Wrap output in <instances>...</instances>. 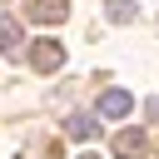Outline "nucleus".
Listing matches in <instances>:
<instances>
[{
  "label": "nucleus",
  "mask_w": 159,
  "mask_h": 159,
  "mask_svg": "<svg viewBox=\"0 0 159 159\" xmlns=\"http://www.w3.org/2000/svg\"><path fill=\"white\" fill-rule=\"evenodd\" d=\"M30 65H35L40 75H55V70L65 65V45H60V40H35V45H30Z\"/></svg>",
  "instance_id": "f257e3e1"
},
{
  "label": "nucleus",
  "mask_w": 159,
  "mask_h": 159,
  "mask_svg": "<svg viewBox=\"0 0 159 159\" xmlns=\"http://www.w3.org/2000/svg\"><path fill=\"white\" fill-rule=\"evenodd\" d=\"M149 154V134L144 129H119L114 134V159H144Z\"/></svg>",
  "instance_id": "f03ea898"
},
{
  "label": "nucleus",
  "mask_w": 159,
  "mask_h": 159,
  "mask_svg": "<svg viewBox=\"0 0 159 159\" xmlns=\"http://www.w3.org/2000/svg\"><path fill=\"white\" fill-rule=\"evenodd\" d=\"M30 20H40V25H65V20H70V0H30Z\"/></svg>",
  "instance_id": "7ed1b4c3"
},
{
  "label": "nucleus",
  "mask_w": 159,
  "mask_h": 159,
  "mask_svg": "<svg viewBox=\"0 0 159 159\" xmlns=\"http://www.w3.org/2000/svg\"><path fill=\"white\" fill-rule=\"evenodd\" d=\"M129 109H134L129 89H104V94H99V114H104V119H124Z\"/></svg>",
  "instance_id": "20e7f679"
},
{
  "label": "nucleus",
  "mask_w": 159,
  "mask_h": 159,
  "mask_svg": "<svg viewBox=\"0 0 159 159\" xmlns=\"http://www.w3.org/2000/svg\"><path fill=\"white\" fill-rule=\"evenodd\" d=\"M65 134L80 139V144H89V139H99V119H89V114H70V119H65Z\"/></svg>",
  "instance_id": "39448f33"
},
{
  "label": "nucleus",
  "mask_w": 159,
  "mask_h": 159,
  "mask_svg": "<svg viewBox=\"0 0 159 159\" xmlns=\"http://www.w3.org/2000/svg\"><path fill=\"white\" fill-rule=\"evenodd\" d=\"M15 50H20V20L0 15V55H15Z\"/></svg>",
  "instance_id": "423d86ee"
},
{
  "label": "nucleus",
  "mask_w": 159,
  "mask_h": 159,
  "mask_svg": "<svg viewBox=\"0 0 159 159\" xmlns=\"http://www.w3.org/2000/svg\"><path fill=\"white\" fill-rule=\"evenodd\" d=\"M104 15H109L114 25H129L139 10H134V0H109V5H104Z\"/></svg>",
  "instance_id": "0eeeda50"
},
{
  "label": "nucleus",
  "mask_w": 159,
  "mask_h": 159,
  "mask_svg": "<svg viewBox=\"0 0 159 159\" xmlns=\"http://www.w3.org/2000/svg\"><path fill=\"white\" fill-rule=\"evenodd\" d=\"M144 114H149V119H159V94H149V99H144Z\"/></svg>",
  "instance_id": "6e6552de"
},
{
  "label": "nucleus",
  "mask_w": 159,
  "mask_h": 159,
  "mask_svg": "<svg viewBox=\"0 0 159 159\" xmlns=\"http://www.w3.org/2000/svg\"><path fill=\"white\" fill-rule=\"evenodd\" d=\"M80 159H94V154H80Z\"/></svg>",
  "instance_id": "1a4fd4ad"
}]
</instances>
